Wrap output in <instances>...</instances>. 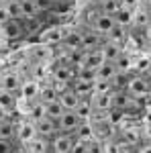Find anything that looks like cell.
Masks as SVG:
<instances>
[{
    "label": "cell",
    "mask_w": 151,
    "mask_h": 153,
    "mask_svg": "<svg viewBox=\"0 0 151 153\" xmlns=\"http://www.w3.org/2000/svg\"><path fill=\"white\" fill-rule=\"evenodd\" d=\"M84 120H80V117L74 110H65L63 117L57 120V133H65V135H76V131L80 129V125Z\"/></svg>",
    "instance_id": "3"
},
{
    "label": "cell",
    "mask_w": 151,
    "mask_h": 153,
    "mask_svg": "<svg viewBox=\"0 0 151 153\" xmlns=\"http://www.w3.org/2000/svg\"><path fill=\"white\" fill-rule=\"evenodd\" d=\"M121 6L135 10V6H139V0H121Z\"/></svg>",
    "instance_id": "46"
},
{
    "label": "cell",
    "mask_w": 151,
    "mask_h": 153,
    "mask_svg": "<svg viewBox=\"0 0 151 153\" xmlns=\"http://www.w3.org/2000/svg\"><path fill=\"white\" fill-rule=\"evenodd\" d=\"M145 35H147V39L151 41V21H149V25L145 27Z\"/></svg>",
    "instance_id": "48"
},
{
    "label": "cell",
    "mask_w": 151,
    "mask_h": 153,
    "mask_svg": "<svg viewBox=\"0 0 151 153\" xmlns=\"http://www.w3.org/2000/svg\"><path fill=\"white\" fill-rule=\"evenodd\" d=\"M118 8H121V0H100V10H102V14L112 16Z\"/></svg>",
    "instance_id": "33"
},
{
    "label": "cell",
    "mask_w": 151,
    "mask_h": 153,
    "mask_svg": "<svg viewBox=\"0 0 151 153\" xmlns=\"http://www.w3.org/2000/svg\"><path fill=\"white\" fill-rule=\"evenodd\" d=\"M14 151V145L10 141H2L0 139V153H12Z\"/></svg>",
    "instance_id": "43"
},
{
    "label": "cell",
    "mask_w": 151,
    "mask_h": 153,
    "mask_svg": "<svg viewBox=\"0 0 151 153\" xmlns=\"http://www.w3.org/2000/svg\"><path fill=\"white\" fill-rule=\"evenodd\" d=\"M74 112H76V114L80 117V120H84V123H86V120H92V114H94L92 100H90V98H82Z\"/></svg>",
    "instance_id": "19"
},
{
    "label": "cell",
    "mask_w": 151,
    "mask_h": 153,
    "mask_svg": "<svg viewBox=\"0 0 151 153\" xmlns=\"http://www.w3.org/2000/svg\"><path fill=\"white\" fill-rule=\"evenodd\" d=\"M51 78H53L55 82L71 84L74 80H76V68H74V65H65V63L55 61L53 68H51Z\"/></svg>",
    "instance_id": "5"
},
{
    "label": "cell",
    "mask_w": 151,
    "mask_h": 153,
    "mask_svg": "<svg viewBox=\"0 0 151 153\" xmlns=\"http://www.w3.org/2000/svg\"><path fill=\"white\" fill-rule=\"evenodd\" d=\"M71 145H74V135L57 133L55 137L49 139V149H51V153H70Z\"/></svg>",
    "instance_id": "7"
},
{
    "label": "cell",
    "mask_w": 151,
    "mask_h": 153,
    "mask_svg": "<svg viewBox=\"0 0 151 153\" xmlns=\"http://www.w3.org/2000/svg\"><path fill=\"white\" fill-rule=\"evenodd\" d=\"M149 10H151V4H149Z\"/></svg>",
    "instance_id": "53"
},
{
    "label": "cell",
    "mask_w": 151,
    "mask_h": 153,
    "mask_svg": "<svg viewBox=\"0 0 151 153\" xmlns=\"http://www.w3.org/2000/svg\"><path fill=\"white\" fill-rule=\"evenodd\" d=\"M100 51H102L104 61H115V59L123 53V47L116 45V43H110V41H104V43L100 45Z\"/></svg>",
    "instance_id": "21"
},
{
    "label": "cell",
    "mask_w": 151,
    "mask_h": 153,
    "mask_svg": "<svg viewBox=\"0 0 151 153\" xmlns=\"http://www.w3.org/2000/svg\"><path fill=\"white\" fill-rule=\"evenodd\" d=\"M149 57H151V47H149Z\"/></svg>",
    "instance_id": "51"
},
{
    "label": "cell",
    "mask_w": 151,
    "mask_h": 153,
    "mask_svg": "<svg viewBox=\"0 0 151 153\" xmlns=\"http://www.w3.org/2000/svg\"><path fill=\"white\" fill-rule=\"evenodd\" d=\"M88 153H102V141L90 139L88 141Z\"/></svg>",
    "instance_id": "41"
},
{
    "label": "cell",
    "mask_w": 151,
    "mask_h": 153,
    "mask_svg": "<svg viewBox=\"0 0 151 153\" xmlns=\"http://www.w3.org/2000/svg\"><path fill=\"white\" fill-rule=\"evenodd\" d=\"M112 65H115L116 71H121V74H129L131 68H133V59H131V55H129L127 51H123V53L112 61Z\"/></svg>",
    "instance_id": "22"
},
{
    "label": "cell",
    "mask_w": 151,
    "mask_h": 153,
    "mask_svg": "<svg viewBox=\"0 0 151 153\" xmlns=\"http://www.w3.org/2000/svg\"><path fill=\"white\" fill-rule=\"evenodd\" d=\"M123 131H121V143H127L129 147H137L141 141H143V135H141V129L139 127H133V125H121Z\"/></svg>",
    "instance_id": "10"
},
{
    "label": "cell",
    "mask_w": 151,
    "mask_h": 153,
    "mask_svg": "<svg viewBox=\"0 0 151 153\" xmlns=\"http://www.w3.org/2000/svg\"><path fill=\"white\" fill-rule=\"evenodd\" d=\"M33 4H35V8H37L39 14L51 12V10H53V6H55V2H53V0H33Z\"/></svg>",
    "instance_id": "38"
},
{
    "label": "cell",
    "mask_w": 151,
    "mask_h": 153,
    "mask_svg": "<svg viewBox=\"0 0 151 153\" xmlns=\"http://www.w3.org/2000/svg\"><path fill=\"white\" fill-rule=\"evenodd\" d=\"M127 92L133 96V98H139V100L145 102V98L151 94V90H149V76H147V74H145V76H141V74L131 76V78H129V84H127Z\"/></svg>",
    "instance_id": "1"
},
{
    "label": "cell",
    "mask_w": 151,
    "mask_h": 153,
    "mask_svg": "<svg viewBox=\"0 0 151 153\" xmlns=\"http://www.w3.org/2000/svg\"><path fill=\"white\" fill-rule=\"evenodd\" d=\"M106 41H110V43H116V45H123V43L127 41V29H123V27L115 25V27L110 29V33L106 35Z\"/></svg>",
    "instance_id": "26"
},
{
    "label": "cell",
    "mask_w": 151,
    "mask_h": 153,
    "mask_svg": "<svg viewBox=\"0 0 151 153\" xmlns=\"http://www.w3.org/2000/svg\"><path fill=\"white\" fill-rule=\"evenodd\" d=\"M37 137V127L33 120H29V118H25V120H16V141H21V145H27V143L31 141V139H35Z\"/></svg>",
    "instance_id": "6"
},
{
    "label": "cell",
    "mask_w": 151,
    "mask_h": 153,
    "mask_svg": "<svg viewBox=\"0 0 151 153\" xmlns=\"http://www.w3.org/2000/svg\"><path fill=\"white\" fill-rule=\"evenodd\" d=\"M16 2H23V0H16Z\"/></svg>",
    "instance_id": "52"
},
{
    "label": "cell",
    "mask_w": 151,
    "mask_h": 153,
    "mask_svg": "<svg viewBox=\"0 0 151 153\" xmlns=\"http://www.w3.org/2000/svg\"><path fill=\"white\" fill-rule=\"evenodd\" d=\"M149 12L147 10H135L133 12V25L135 27H139V29H145L147 25H149Z\"/></svg>",
    "instance_id": "34"
},
{
    "label": "cell",
    "mask_w": 151,
    "mask_h": 153,
    "mask_svg": "<svg viewBox=\"0 0 151 153\" xmlns=\"http://www.w3.org/2000/svg\"><path fill=\"white\" fill-rule=\"evenodd\" d=\"M21 84H23V78H21L19 71L6 70L0 74V92H12V94H16L21 90Z\"/></svg>",
    "instance_id": "4"
},
{
    "label": "cell",
    "mask_w": 151,
    "mask_h": 153,
    "mask_svg": "<svg viewBox=\"0 0 151 153\" xmlns=\"http://www.w3.org/2000/svg\"><path fill=\"white\" fill-rule=\"evenodd\" d=\"M104 43V39L100 35H96L92 29H84L80 31V51H92V49H98Z\"/></svg>",
    "instance_id": "8"
},
{
    "label": "cell",
    "mask_w": 151,
    "mask_h": 153,
    "mask_svg": "<svg viewBox=\"0 0 151 153\" xmlns=\"http://www.w3.org/2000/svg\"><path fill=\"white\" fill-rule=\"evenodd\" d=\"M0 37L4 41H19L25 37V23L19 19H8L4 25H0Z\"/></svg>",
    "instance_id": "2"
},
{
    "label": "cell",
    "mask_w": 151,
    "mask_h": 153,
    "mask_svg": "<svg viewBox=\"0 0 151 153\" xmlns=\"http://www.w3.org/2000/svg\"><path fill=\"white\" fill-rule=\"evenodd\" d=\"M4 6H6V10H8V14H10V19H19V21H23L21 2H16V0H8V2H4Z\"/></svg>",
    "instance_id": "35"
},
{
    "label": "cell",
    "mask_w": 151,
    "mask_h": 153,
    "mask_svg": "<svg viewBox=\"0 0 151 153\" xmlns=\"http://www.w3.org/2000/svg\"><path fill=\"white\" fill-rule=\"evenodd\" d=\"M102 153H123V145L118 139H106L102 141Z\"/></svg>",
    "instance_id": "36"
},
{
    "label": "cell",
    "mask_w": 151,
    "mask_h": 153,
    "mask_svg": "<svg viewBox=\"0 0 151 153\" xmlns=\"http://www.w3.org/2000/svg\"><path fill=\"white\" fill-rule=\"evenodd\" d=\"M70 153H88V141H82L78 137H74V145H71Z\"/></svg>",
    "instance_id": "40"
},
{
    "label": "cell",
    "mask_w": 151,
    "mask_h": 153,
    "mask_svg": "<svg viewBox=\"0 0 151 153\" xmlns=\"http://www.w3.org/2000/svg\"><path fill=\"white\" fill-rule=\"evenodd\" d=\"M57 100L61 102V106H63L65 110H76V106H78V102H80L82 98L71 90V86H68L65 90H61V92H59Z\"/></svg>",
    "instance_id": "14"
},
{
    "label": "cell",
    "mask_w": 151,
    "mask_h": 153,
    "mask_svg": "<svg viewBox=\"0 0 151 153\" xmlns=\"http://www.w3.org/2000/svg\"><path fill=\"white\" fill-rule=\"evenodd\" d=\"M0 139L2 141H16V120L14 118H6L0 123Z\"/></svg>",
    "instance_id": "17"
},
{
    "label": "cell",
    "mask_w": 151,
    "mask_h": 153,
    "mask_svg": "<svg viewBox=\"0 0 151 153\" xmlns=\"http://www.w3.org/2000/svg\"><path fill=\"white\" fill-rule=\"evenodd\" d=\"M129 100H131V94H129L127 90H112V110L125 112Z\"/></svg>",
    "instance_id": "20"
},
{
    "label": "cell",
    "mask_w": 151,
    "mask_h": 153,
    "mask_svg": "<svg viewBox=\"0 0 151 153\" xmlns=\"http://www.w3.org/2000/svg\"><path fill=\"white\" fill-rule=\"evenodd\" d=\"M116 74L115 70V65H112V61H104L98 70H96V80H112V76Z\"/></svg>",
    "instance_id": "27"
},
{
    "label": "cell",
    "mask_w": 151,
    "mask_h": 153,
    "mask_svg": "<svg viewBox=\"0 0 151 153\" xmlns=\"http://www.w3.org/2000/svg\"><path fill=\"white\" fill-rule=\"evenodd\" d=\"M39 90H41V84L37 82V80H23L19 92H21V98L29 104V102L39 100Z\"/></svg>",
    "instance_id": "12"
},
{
    "label": "cell",
    "mask_w": 151,
    "mask_h": 153,
    "mask_svg": "<svg viewBox=\"0 0 151 153\" xmlns=\"http://www.w3.org/2000/svg\"><path fill=\"white\" fill-rule=\"evenodd\" d=\"M63 112H65V108L61 106V102H59V100L45 104V117H49L51 120H55V123H57L59 118L63 117Z\"/></svg>",
    "instance_id": "24"
},
{
    "label": "cell",
    "mask_w": 151,
    "mask_h": 153,
    "mask_svg": "<svg viewBox=\"0 0 151 153\" xmlns=\"http://www.w3.org/2000/svg\"><path fill=\"white\" fill-rule=\"evenodd\" d=\"M106 92H112V86L108 80H96L92 84V94H106Z\"/></svg>",
    "instance_id": "37"
},
{
    "label": "cell",
    "mask_w": 151,
    "mask_h": 153,
    "mask_svg": "<svg viewBox=\"0 0 151 153\" xmlns=\"http://www.w3.org/2000/svg\"><path fill=\"white\" fill-rule=\"evenodd\" d=\"M71 90L80 96V98H90V96H92V82L74 80V82H71Z\"/></svg>",
    "instance_id": "25"
},
{
    "label": "cell",
    "mask_w": 151,
    "mask_h": 153,
    "mask_svg": "<svg viewBox=\"0 0 151 153\" xmlns=\"http://www.w3.org/2000/svg\"><path fill=\"white\" fill-rule=\"evenodd\" d=\"M57 90L53 88V84H45V86H41V90H39V102H43V104H49V102H55L57 100Z\"/></svg>",
    "instance_id": "23"
},
{
    "label": "cell",
    "mask_w": 151,
    "mask_h": 153,
    "mask_svg": "<svg viewBox=\"0 0 151 153\" xmlns=\"http://www.w3.org/2000/svg\"><path fill=\"white\" fill-rule=\"evenodd\" d=\"M135 68H137V71H139L141 76L149 74V70H151V57H149V55L139 57V59H137V63H135Z\"/></svg>",
    "instance_id": "39"
},
{
    "label": "cell",
    "mask_w": 151,
    "mask_h": 153,
    "mask_svg": "<svg viewBox=\"0 0 151 153\" xmlns=\"http://www.w3.org/2000/svg\"><path fill=\"white\" fill-rule=\"evenodd\" d=\"M92 108L94 114H108L112 110V92H106V94H92Z\"/></svg>",
    "instance_id": "9"
},
{
    "label": "cell",
    "mask_w": 151,
    "mask_h": 153,
    "mask_svg": "<svg viewBox=\"0 0 151 153\" xmlns=\"http://www.w3.org/2000/svg\"><path fill=\"white\" fill-rule=\"evenodd\" d=\"M8 19H10V14H8V10H6V6L0 4V25H4Z\"/></svg>",
    "instance_id": "44"
},
{
    "label": "cell",
    "mask_w": 151,
    "mask_h": 153,
    "mask_svg": "<svg viewBox=\"0 0 151 153\" xmlns=\"http://www.w3.org/2000/svg\"><path fill=\"white\" fill-rule=\"evenodd\" d=\"M141 135H143V141H149L151 143V125H143Z\"/></svg>",
    "instance_id": "45"
},
{
    "label": "cell",
    "mask_w": 151,
    "mask_h": 153,
    "mask_svg": "<svg viewBox=\"0 0 151 153\" xmlns=\"http://www.w3.org/2000/svg\"><path fill=\"white\" fill-rule=\"evenodd\" d=\"M139 4H143V6H149L151 0H139Z\"/></svg>",
    "instance_id": "49"
},
{
    "label": "cell",
    "mask_w": 151,
    "mask_h": 153,
    "mask_svg": "<svg viewBox=\"0 0 151 153\" xmlns=\"http://www.w3.org/2000/svg\"><path fill=\"white\" fill-rule=\"evenodd\" d=\"M21 10H23V21L37 19V16H39V12H37L33 0H23V2H21Z\"/></svg>",
    "instance_id": "32"
},
{
    "label": "cell",
    "mask_w": 151,
    "mask_h": 153,
    "mask_svg": "<svg viewBox=\"0 0 151 153\" xmlns=\"http://www.w3.org/2000/svg\"><path fill=\"white\" fill-rule=\"evenodd\" d=\"M6 118H10V112H6L4 108H0V123H2V120H6Z\"/></svg>",
    "instance_id": "47"
},
{
    "label": "cell",
    "mask_w": 151,
    "mask_h": 153,
    "mask_svg": "<svg viewBox=\"0 0 151 153\" xmlns=\"http://www.w3.org/2000/svg\"><path fill=\"white\" fill-rule=\"evenodd\" d=\"M31 57H33V61H35V63H47V61H53V47L39 43V45H35V47H33Z\"/></svg>",
    "instance_id": "15"
},
{
    "label": "cell",
    "mask_w": 151,
    "mask_h": 153,
    "mask_svg": "<svg viewBox=\"0 0 151 153\" xmlns=\"http://www.w3.org/2000/svg\"><path fill=\"white\" fill-rule=\"evenodd\" d=\"M0 108H4L6 112H12L16 108V94H12V92H0Z\"/></svg>",
    "instance_id": "28"
},
{
    "label": "cell",
    "mask_w": 151,
    "mask_h": 153,
    "mask_svg": "<svg viewBox=\"0 0 151 153\" xmlns=\"http://www.w3.org/2000/svg\"><path fill=\"white\" fill-rule=\"evenodd\" d=\"M115 27V19L112 16H108V14H102V10H100V14L96 16V21H94L88 29H92L96 35H100L102 39H106V35L110 33V29Z\"/></svg>",
    "instance_id": "11"
},
{
    "label": "cell",
    "mask_w": 151,
    "mask_h": 153,
    "mask_svg": "<svg viewBox=\"0 0 151 153\" xmlns=\"http://www.w3.org/2000/svg\"><path fill=\"white\" fill-rule=\"evenodd\" d=\"M129 74H121V71H116L115 76H112V80H110V86H112V90H127V84H129Z\"/></svg>",
    "instance_id": "31"
},
{
    "label": "cell",
    "mask_w": 151,
    "mask_h": 153,
    "mask_svg": "<svg viewBox=\"0 0 151 153\" xmlns=\"http://www.w3.org/2000/svg\"><path fill=\"white\" fill-rule=\"evenodd\" d=\"M135 153H151V143L149 141H141L135 147Z\"/></svg>",
    "instance_id": "42"
},
{
    "label": "cell",
    "mask_w": 151,
    "mask_h": 153,
    "mask_svg": "<svg viewBox=\"0 0 151 153\" xmlns=\"http://www.w3.org/2000/svg\"><path fill=\"white\" fill-rule=\"evenodd\" d=\"M25 151L27 153H51V149H49V139L37 135L35 139H31V141L25 145Z\"/></svg>",
    "instance_id": "16"
},
{
    "label": "cell",
    "mask_w": 151,
    "mask_h": 153,
    "mask_svg": "<svg viewBox=\"0 0 151 153\" xmlns=\"http://www.w3.org/2000/svg\"><path fill=\"white\" fill-rule=\"evenodd\" d=\"M133 12H135V10L121 6V8H118V10L112 14V19H115V25L123 27V29H127V27H133Z\"/></svg>",
    "instance_id": "18"
},
{
    "label": "cell",
    "mask_w": 151,
    "mask_h": 153,
    "mask_svg": "<svg viewBox=\"0 0 151 153\" xmlns=\"http://www.w3.org/2000/svg\"><path fill=\"white\" fill-rule=\"evenodd\" d=\"M147 76H149V90H151V74H147Z\"/></svg>",
    "instance_id": "50"
},
{
    "label": "cell",
    "mask_w": 151,
    "mask_h": 153,
    "mask_svg": "<svg viewBox=\"0 0 151 153\" xmlns=\"http://www.w3.org/2000/svg\"><path fill=\"white\" fill-rule=\"evenodd\" d=\"M74 137H78V139H82V141H90V139H94L92 123H90V120L82 123V125H80V129L76 131V135H74Z\"/></svg>",
    "instance_id": "30"
},
{
    "label": "cell",
    "mask_w": 151,
    "mask_h": 153,
    "mask_svg": "<svg viewBox=\"0 0 151 153\" xmlns=\"http://www.w3.org/2000/svg\"><path fill=\"white\" fill-rule=\"evenodd\" d=\"M76 80L82 82H96V70L94 68H76Z\"/></svg>",
    "instance_id": "29"
},
{
    "label": "cell",
    "mask_w": 151,
    "mask_h": 153,
    "mask_svg": "<svg viewBox=\"0 0 151 153\" xmlns=\"http://www.w3.org/2000/svg\"><path fill=\"white\" fill-rule=\"evenodd\" d=\"M35 127H37V135H41L45 139H51V137L57 135V123L51 120L49 117H43L41 120H37Z\"/></svg>",
    "instance_id": "13"
}]
</instances>
